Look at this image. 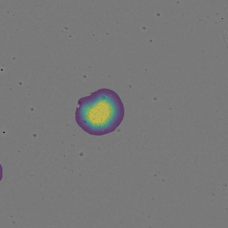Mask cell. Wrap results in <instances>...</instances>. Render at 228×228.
<instances>
[{"label":"cell","mask_w":228,"mask_h":228,"mask_svg":"<svg viewBox=\"0 0 228 228\" xmlns=\"http://www.w3.org/2000/svg\"><path fill=\"white\" fill-rule=\"evenodd\" d=\"M75 112L78 125L87 133L103 135L114 131L123 118V106L118 95L103 88L82 98Z\"/></svg>","instance_id":"obj_1"}]
</instances>
